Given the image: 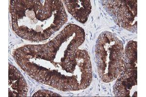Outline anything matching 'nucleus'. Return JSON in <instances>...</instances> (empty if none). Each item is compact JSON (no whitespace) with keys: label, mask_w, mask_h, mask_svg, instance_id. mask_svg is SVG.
<instances>
[{"label":"nucleus","mask_w":146,"mask_h":97,"mask_svg":"<svg viewBox=\"0 0 146 97\" xmlns=\"http://www.w3.org/2000/svg\"><path fill=\"white\" fill-rule=\"evenodd\" d=\"M84 40L83 29L68 25L46 44L15 49L13 57L35 80L63 91L79 90L88 87L92 79L89 55L78 49Z\"/></svg>","instance_id":"f257e3e1"},{"label":"nucleus","mask_w":146,"mask_h":97,"mask_svg":"<svg viewBox=\"0 0 146 97\" xmlns=\"http://www.w3.org/2000/svg\"><path fill=\"white\" fill-rule=\"evenodd\" d=\"M10 12L13 31L32 42L48 39L67 20L60 1H11Z\"/></svg>","instance_id":"f03ea898"},{"label":"nucleus","mask_w":146,"mask_h":97,"mask_svg":"<svg viewBox=\"0 0 146 97\" xmlns=\"http://www.w3.org/2000/svg\"><path fill=\"white\" fill-rule=\"evenodd\" d=\"M123 51L122 43L112 33L104 32L98 37L95 51L96 63L103 82H110L119 75Z\"/></svg>","instance_id":"7ed1b4c3"},{"label":"nucleus","mask_w":146,"mask_h":97,"mask_svg":"<svg viewBox=\"0 0 146 97\" xmlns=\"http://www.w3.org/2000/svg\"><path fill=\"white\" fill-rule=\"evenodd\" d=\"M107 11L118 24L127 29L136 26L137 1H102Z\"/></svg>","instance_id":"20e7f679"},{"label":"nucleus","mask_w":146,"mask_h":97,"mask_svg":"<svg viewBox=\"0 0 146 97\" xmlns=\"http://www.w3.org/2000/svg\"><path fill=\"white\" fill-rule=\"evenodd\" d=\"M9 97L27 96L28 87L23 75L16 67L9 65Z\"/></svg>","instance_id":"39448f33"},{"label":"nucleus","mask_w":146,"mask_h":97,"mask_svg":"<svg viewBox=\"0 0 146 97\" xmlns=\"http://www.w3.org/2000/svg\"><path fill=\"white\" fill-rule=\"evenodd\" d=\"M68 12L77 20L84 23L91 11L90 1H63Z\"/></svg>","instance_id":"423d86ee"},{"label":"nucleus","mask_w":146,"mask_h":97,"mask_svg":"<svg viewBox=\"0 0 146 97\" xmlns=\"http://www.w3.org/2000/svg\"><path fill=\"white\" fill-rule=\"evenodd\" d=\"M33 96H60V95L49 91L40 90L35 93Z\"/></svg>","instance_id":"0eeeda50"}]
</instances>
